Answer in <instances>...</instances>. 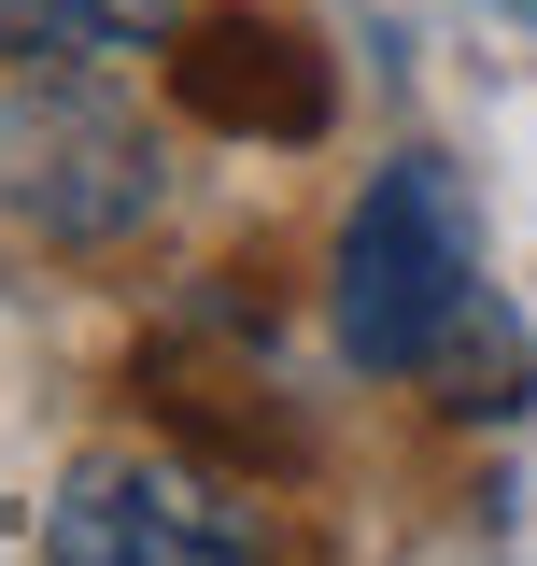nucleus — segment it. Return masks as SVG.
Segmentation results:
<instances>
[{"label": "nucleus", "mask_w": 537, "mask_h": 566, "mask_svg": "<svg viewBox=\"0 0 537 566\" xmlns=\"http://www.w3.org/2000/svg\"><path fill=\"white\" fill-rule=\"evenodd\" d=\"M481 312V227L467 185L439 156H382L368 199L339 212V255H326V326L368 382H424V354Z\"/></svg>", "instance_id": "1"}, {"label": "nucleus", "mask_w": 537, "mask_h": 566, "mask_svg": "<svg viewBox=\"0 0 537 566\" xmlns=\"http://www.w3.org/2000/svg\"><path fill=\"white\" fill-rule=\"evenodd\" d=\"M0 199H14V227H43L57 255H114L170 199V142H156V114L99 57L85 71H29L14 114H0Z\"/></svg>", "instance_id": "2"}, {"label": "nucleus", "mask_w": 537, "mask_h": 566, "mask_svg": "<svg viewBox=\"0 0 537 566\" xmlns=\"http://www.w3.org/2000/svg\"><path fill=\"white\" fill-rule=\"evenodd\" d=\"M43 553L57 566H268V524L241 495L185 468V453H85L43 510Z\"/></svg>", "instance_id": "3"}, {"label": "nucleus", "mask_w": 537, "mask_h": 566, "mask_svg": "<svg viewBox=\"0 0 537 566\" xmlns=\"http://www.w3.org/2000/svg\"><path fill=\"white\" fill-rule=\"evenodd\" d=\"M185 99H199L212 128H268V142H312L326 128V57L297 43V29H268V14H212L199 43H185Z\"/></svg>", "instance_id": "4"}, {"label": "nucleus", "mask_w": 537, "mask_h": 566, "mask_svg": "<svg viewBox=\"0 0 537 566\" xmlns=\"http://www.w3.org/2000/svg\"><path fill=\"white\" fill-rule=\"evenodd\" d=\"M185 0H0V57L14 71H85V57H141L170 43Z\"/></svg>", "instance_id": "5"}]
</instances>
